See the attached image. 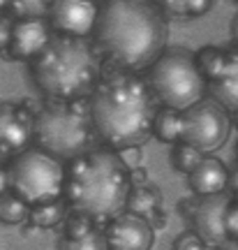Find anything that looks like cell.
I'll return each instance as SVG.
<instances>
[{
	"mask_svg": "<svg viewBox=\"0 0 238 250\" xmlns=\"http://www.w3.org/2000/svg\"><path fill=\"white\" fill-rule=\"evenodd\" d=\"M97 44L120 70L139 72L164 54L167 19L146 0H111L97 14Z\"/></svg>",
	"mask_w": 238,
	"mask_h": 250,
	"instance_id": "6da1fadb",
	"label": "cell"
},
{
	"mask_svg": "<svg viewBox=\"0 0 238 250\" xmlns=\"http://www.w3.org/2000/svg\"><path fill=\"white\" fill-rule=\"evenodd\" d=\"M88 109L93 130L116 151L139 148L148 142L158 111L148 86L125 72L97 86Z\"/></svg>",
	"mask_w": 238,
	"mask_h": 250,
	"instance_id": "7a4b0ae2",
	"label": "cell"
},
{
	"mask_svg": "<svg viewBox=\"0 0 238 250\" xmlns=\"http://www.w3.org/2000/svg\"><path fill=\"white\" fill-rule=\"evenodd\" d=\"M130 190V169L120 155L109 148L74 158L62 188L74 213L97 223H109L123 213Z\"/></svg>",
	"mask_w": 238,
	"mask_h": 250,
	"instance_id": "3957f363",
	"label": "cell"
},
{
	"mask_svg": "<svg viewBox=\"0 0 238 250\" xmlns=\"http://www.w3.org/2000/svg\"><path fill=\"white\" fill-rule=\"evenodd\" d=\"M37 86L53 102H79L99 81V58L77 37H51L33 67Z\"/></svg>",
	"mask_w": 238,
	"mask_h": 250,
	"instance_id": "277c9868",
	"label": "cell"
},
{
	"mask_svg": "<svg viewBox=\"0 0 238 250\" xmlns=\"http://www.w3.org/2000/svg\"><path fill=\"white\" fill-rule=\"evenodd\" d=\"M90 109L83 102H51L35 116L33 139L51 158H79L93 144Z\"/></svg>",
	"mask_w": 238,
	"mask_h": 250,
	"instance_id": "5b68a950",
	"label": "cell"
},
{
	"mask_svg": "<svg viewBox=\"0 0 238 250\" xmlns=\"http://www.w3.org/2000/svg\"><path fill=\"white\" fill-rule=\"evenodd\" d=\"M150 88L164 109L183 114L203 100L206 81L194 62V56L183 49L162 54L150 67Z\"/></svg>",
	"mask_w": 238,
	"mask_h": 250,
	"instance_id": "8992f818",
	"label": "cell"
},
{
	"mask_svg": "<svg viewBox=\"0 0 238 250\" xmlns=\"http://www.w3.org/2000/svg\"><path fill=\"white\" fill-rule=\"evenodd\" d=\"M7 186L30 208L60 199L65 188V169L56 158L40 148L19 153L7 167Z\"/></svg>",
	"mask_w": 238,
	"mask_h": 250,
	"instance_id": "52a82bcc",
	"label": "cell"
},
{
	"mask_svg": "<svg viewBox=\"0 0 238 250\" xmlns=\"http://www.w3.org/2000/svg\"><path fill=\"white\" fill-rule=\"evenodd\" d=\"M183 130H180V142L192 146L194 151L213 153L218 151L222 144L227 142L231 130L229 114L222 107H218L211 98H203L194 107L185 109L180 114Z\"/></svg>",
	"mask_w": 238,
	"mask_h": 250,
	"instance_id": "ba28073f",
	"label": "cell"
},
{
	"mask_svg": "<svg viewBox=\"0 0 238 250\" xmlns=\"http://www.w3.org/2000/svg\"><path fill=\"white\" fill-rule=\"evenodd\" d=\"M234 204V197L229 192H220L213 197H201V202L194 204V227H197V236L201 239L206 246H222L229 241L227 234V211Z\"/></svg>",
	"mask_w": 238,
	"mask_h": 250,
	"instance_id": "9c48e42d",
	"label": "cell"
},
{
	"mask_svg": "<svg viewBox=\"0 0 238 250\" xmlns=\"http://www.w3.org/2000/svg\"><path fill=\"white\" fill-rule=\"evenodd\" d=\"M97 9L95 2L90 0H53L49 5V17L56 30H60L62 37H83L95 30L97 23Z\"/></svg>",
	"mask_w": 238,
	"mask_h": 250,
	"instance_id": "30bf717a",
	"label": "cell"
},
{
	"mask_svg": "<svg viewBox=\"0 0 238 250\" xmlns=\"http://www.w3.org/2000/svg\"><path fill=\"white\" fill-rule=\"evenodd\" d=\"M153 236L155 232L148 225V220L127 213V211L109 220L104 229L106 250H150Z\"/></svg>",
	"mask_w": 238,
	"mask_h": 250,
	"instance_id": "8fae6325",
	"label": "cell"
},
{
	"mask_svg": "<svg viewBox=\"0 0 238 250\" xmlns=\"http://www.w3.org/2000/svg\"><path fill=\"white\" fill-rule=\"evenodd\" d=\"M35 118L19 104H0V153H23L33 139Z\"/></svg>",
	"mask_w": 238,
	"mask_h": 250,
	"instance_id": "7c38bea8",
	"label": "cell"
},
{
	"mask_svg": "<svg viewBox=\"0 0 238 250\" xmlns=\"http://www.w3.org/2000/svg\"><path fill=\"white\" fill-rule=\"evenodd\" d=\"M49 42H51V30L44 19H26L12 23L7 51L12 58L28 61V58H37Z\"/></svg>",
	"mask_w": 238,
	"mask_h": 250,
	"instance_id": "4fadbf2b",
	"label": "cell"
},
{
	"mask_svg": "<svg viewBox=\"0 0 238 250\" xmlns=\"http://www.w3.org/2000/svg\"><path fill=\"white\" fill-rule=\"evenodd\" d=\"M187 176H190L192 190L199 197L220 195V192H224V188L229 183V171L224 167V162L218 160V158H206V155Z\"/></svg>",
	"mask_w": 238,
	"mask_h": 250,
	"instance_id": "5bb4252c",
	"label": "cell"
},
{
	"mask_svg": "<svg viewBox=\"0 0 238 250\" xmlns=\"http://www.w3.org/2000/svg\"><path fill=\"white\" fill-rule=\"evenodd\" d=\"M206 88L211 93V100L222 107L227 114H236L238 109V56L236 51H231L224 65V72L211 83H206Z\"/></svg>",
	"mask_w": 238,
	"mask_h": 250,
	"instance_id": "9a60e30c",
	"label": "cell"
},
{
	"mask_svg": "<svg viewBox=\"0 0 238 250\" xmlns=\"http://www.w3.org/2000/svg\"><path fill=\"white\" fill-rule=\"evenodd\" d=\"M159 206H162V195H159L158 188L141 186L130 190L125 208H127V213H134L139 218H143V220H150L153 215L158 213Z\"/></svg>",
	"mask_w": 238,
	"mask_h": 250,
	"instance_id": "2e32d148",
	"label": "cell"
},
{
	"mask_svg": "<svg viewBox=\"0 0 238 250\" xmlns=\"http://www.w3.org/2000/svg\"><path fill=\"white\" fill-rule=\"evenodd\" d=\"M213 7L211 0H162L158 5L162 17L171 19H194L206 14Z\"/></svg>",
	"mask_w": 238,
	"mask_h": 250,
	"instance_id": "e0dca14e",
	"label": "cell"
},
{
	"mask_svg": "<svg viewBox=\"0 0 238 250\" xmlns=\"http://www.w3.org/2000/svg\"><path fill=\"white\" fill-rule=\"evenodd\" d=\"M227 58H229V54H224L222 49H215V46H203L201 51L197 54L194 62H197V67H199V72H201L203 81H206V83H211V81H215L222 72H224Z\"/></svg>",
	"mask_w": 238,
	"mask_h": 250,
	"instance_id": "ac0fdd59",
	"label": "cell"
},
{
	"mask_svg": "<svg viewBox=\"0 0 238 250\" xmlns=\"http://www.w3.org/2000/svg\"><path fill=\"white\" fill-rule=\"evenodd\" d=\"M180 130H183V121H180V114H178V111H174V109H159V111H155L153 134H155L158 139L174 144L180 139Z\"/></svg>",
	"mask_w": 238,
	"mask_h": 250,
	"instance_id": "d6986e66",
	"label": "cell"
},
{
	"mask_svg": "<svg viewBox=\"0 0 238 250\" xmlns=\"http://www.w3.org/2000/svg\"><path fill=\"white\" fill-rule=\"evenodd\" d=\"M67 213V206L62 199H56V202H49V204H42V206H33L30 208V223L35 225V227H53V225H58L65 218Z\"/></svg>",
	"mask_w": 238,
	"mask_h": 250,
	"instance_id": "ffe728a7",
	"label": "cell"
},
{
	"mask_svg": "<svg viewBox=\"0 0 238 250\" xmlns=\"http://www.w3.org/2000/svg\"><path fill=\"white\" fill-rule=\"evenodd\" d=\"M30 213V206L23 202V199H19L14 192H5V195H0V223L5 225H19L23 223Z\"/></svg>",
	"mask_w": 238,
	"mask_h": 250,
	"instance_id": "44dd1931",
	"label": "cell"
},
{
	"mask_svg": "<svg viewBox=\"0 0 238 250\" xmlns=\"http://www.w3.org/2000/svg\"><path fill=\"white\" fill-rule=\"evenodd\" d=\"M60 250H106L104 232L93 227L90 232H86L79 239H65L60 241Z\"/></svg>",
	"mask_w": 238,
	"mask_h": 250,
	"instance_id": "7402d4cb",
	"label": "cell"
},
{
	"mask_svg": "<svg viewBox=\"0 0 238 250\" xmlns=\"http://www.w3.org/2000/svg\"><path fill=\"white\" fill-rule=\"evenodd\" d=\"M7 7L19 21H26V19H42L44 17L46 12H49V2H40V0H21V2H9Z\"/></svg>",
	"mask_w": 238,
	"mask_h": 250,
	"instance_id": "603a6c76",
	"label": "cell"
},
{
	"mask_svg": "<svg viewBox=\"0 0 238 250\" xmlns=\"http://www.w3.org/2000/svg\"><path fill=\"white\" fill-rule=\"evenodd\" d=\"M203 155L199 151H194L192 146H187V144H180V146H176L174 148V153H171V162H174V167H176L178 171H183V174H190V171L199 165V160H201Z\"/></svg>",
	"mask_w": 238,
	"mask_h": 250,
	"instance_id": "cb8c5ba5",
	"label": "cell"
},
{
	"mask_svg": "<svg viewBox=\"0 0 238 250\" xmlns=\"http://www.w3.org/2000/svg\"><path fill=\"white\" fill-rule=\"evenodd\" d=\"M93 229V220H88L86 215L81 213H74L67 220V232H65V239H79V236H83L86 232H90Z\"/></svg>",
	"mask_w": 238,
	"mask_h": 250,
	"instance_id": "d4e9b609",
	"label": "cell"
},
{
	"mask_svg": "<svg viewBox=\"0 0 238 250\" xmlns=\"http://www.w3.org/2000/svg\"><path fill=\"white\" fill-rule=\"evenodd\" d=\"M174 250H208V246L197 236V234H183L174 243Z\"/></svg>",
	"mask_w": 238,
	"mask_h": 250,
	"instance_id": "484cf974",
	"label": "cell"
},
{
	"mask_svg": "<svg viewBox=\"0 0 238 250\" xmlns=\"http://www.w3.org/2000/svg\"><path fill=\"white\" fill-rule=\"evenodd\" d=\"M227 234H229L231 241H236L238 236V206L236 202L229 206V211H227Z\"/></svg>",
	"mask_w": 238,
	"mask_h": 250,
	"instance_id": "4316f807",
	"label": "cell"
},
{
	"mask_svg": "<svg viewBox=\"0 0 238 250\" xmlns=\"http://www.w3.org/2000/svg\"><path fill=\"white\" fill-rule=\"evenodd\" d=\"M9 33H12V23H9V19L0 17V51H5V49H7Z\"/></svg>",
	"mask_w": 238,
	"mask_h": 250,
	"instance_id": "83f0119b",
	"label": "cell"
},
{
	"mask_svg": "<svg viewBox=\"0 0 238 250\" xmlns=\"http://www.w3.org/2000/svg\"><path fill=\"white\" fill-rule=\"evenodd\" d=\"M9 190V186H7V169L0 165V195H5Z\"/></svg>",
	"mask_w": 238,
	"mask_h": 250,
	"instance_id": "f1b7e54d",
	"label": "cell"
},
{
	"mask_svg": "<svg viewBox=\"0 0 238 250\" xmlns=\"http://www.w3.org/2000/svg\"><path fill=\"white\" fill-rule=\"evenodd\" d=\"M220 250H238V243H236V241H231V239H229L227 243H222Z\"/></svg>",
	"mask_w": 238,
	"mask_h": 250,
	"instance_id": "f546056e",
	"label": "cell"
},
{
	"mask_svg": "<svg viewBox=\"0 0 238 250\" xmlns=\"http://www.w3.org/2000/svg\"><path fill=\"white\" fill-rule=\"evenodd\" d=\"M0 5H2V2H0Z\"/></svg>",
	"mask_w": 238,
	"mask_h": 250,
	"instance_id": "4dcf8cb0",
	"label": "cell"
}]
</instances>
